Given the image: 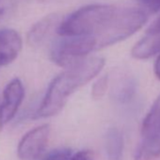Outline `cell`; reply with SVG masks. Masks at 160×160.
<instances>
[{"label":"cell","instance_id":"30bf717a","mask_svg":"<svg viewBox=\"0 0 160 160\" xmlns=\"http://www.w3.org/2000/svg\"><path fill=\"white\" fill-rule=\"evenodd\" d=\"M106 152L108 160H122L123 154V138L117 128H110L106 135Z\"/></svg>","mask_w":160,"mask_h":160},{"label":"cell","instance_id":"8fae6325","mask_svg":"<svg viewBox=\"0 0 160 160\" xmlns=\"http://www.w3.org/2000/svg\"><path fill=\"white\" fill-rule=\"evenodd\" d=\"M117 97L120 101H127L135 92V84L130 79H123L119 84L117 90Z\"/></svg>","mask_w":160,"mask_h":160},{"label":"cell","instance_id":"4fadbf2b","mask_svg":"<svg viewBox=\"0 0 160 160\" xmlns=\"http://www.w3.org/2000/svg\"><path fill=\"white\" fill-rule=\"evenodd\" d=\"M71 156H72L71 150L67 148H62L51 152L43 158V160H69Z\"/></svg>","mask_w":160,"mask_h":160},{"label":"cell","instance_id":"ba28073f","mask_svg":"<svg viewBox=\"0 0 160 160\" xmlns=\"http://www.w3.org/2000/svg\"><path fill=\"white\" fill-rule=\"evenodd\" d=\"M59 23V16L57 13L44 16L30 28L28 34V43L31 46H40L55 28L58 29Z\"/></svg>","mask_w":160,"mask_h":160},{"label":"cell","instance_id":"e0dca14e","mask_svg":"<svg viewBox=\"0 0 160 160\" xmlns=\"http://www.w3.org/2000/svg\"><path fill=\"white\" fill-rule=\"evenodd\" d=\"M11 1L12 0H0V17L8 10L7 8L11 5Z\"/></svg>","mask_w":160,"mask_h":160},{"label":"cell","instance_id":"7a4b0ae2","mask_svg":"<svg viewBox=\"0 0 160 160\" xmlns=\"http://www.w3.org/2000/svg\"><path fill=\"white\" fill-rule=\"evenodd\" d=\"M104 65L103 58L92 57L68 67L52 80L34 117L49 118L57 115L61 111L68 98L94 78L102 71Z\"/></svg>","mask_w":160,"mask_h":160},{"label":"cell","instance_id":"9a60e30c","mask_svg":"<svg viewBox=\"0 0 160 160\" xmlns=\"http://www.w3.org/2000/svg\"><path fill=\"white\" fill-rule=\"evenodd\" d=\"M69 160H95L93 152L89 150L79 151L75 154L72 155Z\"/></svg>","mask_w":160,"mask_h":160},{"label":"cell","instance_id":"9c48e42d","mask_svg":"<svg viewBox=\"0 0 160 160\" xmlns=\"http://www.w3.org/2000/svg\"><path fill=\"white\" fill-rule=\"evenodd\" d=\"M160 53V33L148 34L133 47L131 54L135 58L146 59Z\"/></svg>","mask_w":160,"mask_h":160},{"label":"cell","instance_id":"3957f363","mask_svg":"<svg viewBox=\"0 0 160 160\" xmlns=\"http://www.w3.org/2000/svg\"><path fill=\"white\" fill-rule=\"evenodd\" d=\"M96 41L89 36L64 37L55 42L51 48L52 61L60 67H70L97 50Z\"/></svg>","mask_w":160,"mask_h":160},{"label":"cell","instance_id":"ac0fdd59","mask_svg":"<svg viewBox=\"0 0 160 160\" xmlns=\"http://www.w3.org/2000/svg\"><path fill=\"white\" fill-rule=\"evenodd\" d=\"M153 71H154L155 76L160 80V56L156 58V60H155V62H154Z\"/></svg>","mask_w":160,"mask_h":160},{"label":"cell","instance_id":"6da1fadb","mask_svg":"<svg viewBox=\"0 0 160 160\" xmlns=\"http://www.w3.org/2000/svg\"><path fill=\"white\" fill-rule=\"evenodd\" d=\"M146 22L142 9L93 4L70 14L59 23L57 33L62 37H92L100 49L132 36Z\"/></svg>","mask_w":160,"mask_h":160},{"label":"cell","instance_id":"5b68a950","mask_svg":"<svg viewBox=\"0 0 160 160\" xmlns=\"http://www.w3.org/2000/svg\"><path fill=\"white\" fill-rule=\"evenodd\" d=\"M50 136L49 124L37 126L26 133L17 146L19 160H37L44 152Z\"/></svg>","mask_w":160,"mask_h":160},{"label":"cell","instance_id":"2e32d148","mask_svg":"<svg viewBox=\"0 0 160 160\" xmlns=\"http://www.w3.org/2000/svg\"><path fill=\"white\" fill-rule=\"evenodd\" d=\"M148 34H156V33H160V17L154 21V23L149 28V29L147 30Z\"/></svg>","mask_w":160,"mask_h":160},{"label":"cell","instance_id":"277c9868","mask_svg":"<svg viewBox=\"0 0 160 160\" xmlns=\"http://www.w3.org/2000/svg\"><path fill=\"white\" fill-rule=\"evenodd\" d=\"M141 138L136 160H152L160 155V95L143 120Z\"/></svg>","mask_w":160,"mask_h":160},{"label":"cell","instance_id":"7c38bea8","mask_svg":"<svg viewBox=\"0 0 160 160\" xmlns=\"http://www.w3.org/2000/svg\"><path fill=\"white\" fill-rule=\"evenodd\" d=\"M108 88V76L104 75L100 77L93 84L92 89V96L93 99H101L107 92Z\"/></svg>","mask_w":160,"mask_h":160},{"label":"cell","instance_id":"8992f818","mask_svg":"<svg viewBox=\"0 0 160 160\" xmlns=\"http://www.w3.org/2000/svg\"><path fill=\"white\" fill-rule=\"evenodd\" d=\"M25 98V88L19 78H14L7 84L0 104V131L16 115Z\"/></svg>","mask_w":160,"mask_h":160},{"label":"cell","instance_id":"52a82bcc","mask_svg":"<svg viewBox=\"0 0 160 160\" xmlns=\"http://www.w3.org/2000/svg\"><path fill=\"white\" fill-rule=\"evenodd\" d=\"M22 46V38L16 30L0 29V67L13 62L19 56Z\"/></svg>","mask_w":160,"mask_h":160},{"label":"cell","instance_id":"5bb4252c","mask_svg":"<svg viewBox=\"0 0 160 160\" xmlns=\"http://www.w3.org/2000/svg\"><path fill=\"white\" fill-rule=\"evenodd\" d=\"M137 2L148 13H156L160 11V0H137Z\"/></svg>","mask_w":160,"mask_h":160}]
</instances>
